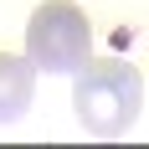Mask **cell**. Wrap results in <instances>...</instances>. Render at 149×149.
I'll use <instances>...</instances> for the list:
<instances>
[{"instance_id":"cell-1","label":"cell","mask_w":149,"mask_h":149,"mask_svg":"<svg viewBox=\"0 0 149 149\" xmlns=\"http://www.w3.org/2000/svg\"><path fill=\"white\" fill-rule=\"evenodd\" d=\"M72 82V108L88 134H129L144 113V77L139 67H129L123 57H88L77 67Z\"/></svg>"},{"instance_id":"cell-2","label":"cell","mask_w":149,"mask_h":149,"mask_svg":"<svg viewBox=\"0 0 149 149\" xmlns=\"http://www.w3.org/2000/svg\"><path fill=\"white\" fill-rule=\"evenodd\" d=\"M26 57L36 72H57V77H72L82 62L93 57V26L88 15L67 5V0H46L36 5L26 21Z\"/></svg>"},{"instance_id":"cell-3","label":"cell","mask_w":149,"mask_h":149,"mask_svg":"<svg viewBox=\"0 0 149 149\" xmlns=\"http://www.w3.org/2000/svg\"><path fill=\"white\" fill-rule=\"evenodd\" d=\"M31 98H36V67H31V57L0 52V123L26 118Z\"/></svg>"}]
</instances>
